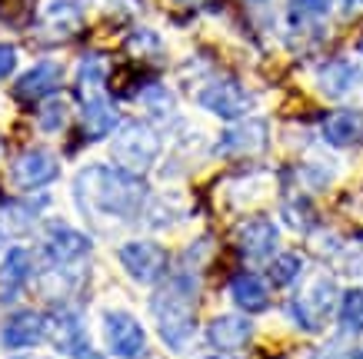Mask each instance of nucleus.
Masks as SVG:
<instances>
[{"label": "nucleus", "instance_id": "f257e3e1", "mask_svg": "<svg viewBox=\"0 0 363 359\" xmlns=\"http://www.w3.org/2000/svg\"><path fill=\"white\" fill-rule=\"evenodd\" d=\"M74 200L87 223H123L137 220L147 207V183L143 173H130L123 166L90 164L74 180Z\"/></svg>", "mask_w": 363, "mask_h": 359}, {"label": "nucleus", "instance_id": "f03ea898", "mask_svg": "<svg viewBox=\"0 0 363 359\" xmlns=\"http://www.w3.org/2000/svg\"><path fill=\"white\" fill-rule=\"evenodd\" d=\"M150 313L164 346L184 353L197 336V273L184 266L164 276L150 296Z\"/></svg>", "mask_w": 363, "mask_h": 359}, {"label": "nucleus", "instance_id": "7ed1b4c3", "mask_svg": "<svg viewBox=\"0 0 363 359\" xmlns=\"http://www.w3.org/2000/svg\"><path fill=\"white\" fill-rule=\"evenodd\" d=\"M337 306H340V293H337L333 276L320 273L310 283H303V290H297V296L290 300L286 309H290V319L303 333H320L330 323V316L337 313Z\"/></svg>", "mask_w": 363, "mask_h": 359}, {"label": "nucleus", "instance_id": "20e7f679", "mask_svg": "<svg viewBox=\"0 0 363 359\" xmlns=\"http://www.w3.org/2000/svg\"><path fill=\"white\" fill-rule=\"evenodd\" d=\"M160 150H164L160 133L150 123H143V120L121 123V130L113 137V164L130 170V173H147L157 164Z\"/></svg>", "mask_w": 363, "mask_h": 359}, {"label": "nucleus", "instance_id": "39448f33", "mask_svg": "<svg viewBox=\"0 0 363 359\" xmlns=\"http://www.w3.org/2000/svg\"><path fill=\"white\" fill-rule=\"evenodd\" d=\"M60 176V160L47 147H27L11 160V183L23 193L44 190Z\"/></svg>", "mask_w": 363, "mask_h": 359}, {"label": "nucleus", "instance_id": "423d86ee", "mask_svg": "<svg viewBox=\"0 0 363 359\" xmlns=\"http://www.w3.org/2000/svg\"><path fill=\"white\" fill-rule=\"evenodd\" d=\"M117 260L127 270V276L140 286H157L167 276V266H170L164 246H157L150 239H130V243H123L121 250H117Z\"/></svg>", "mask_w": 363, "mask_h": 359}, {"label": "nucleus", "instance_id": "0eeeda50", "mask_svg": "<svg viewBox=\"0 0 363 359\" xmlns=\"http://www.w3.org/2000/svg\"><path fill=\"white\" fill-rule=\"evenodd\" d=\"M104 343L117 359H140L147 349V333L133 313L107 309L104 313Z\"/></svg>", "mask_w": 363, "mask_h": 359}, {"label": "nucleus", "instance_id": "6e6552de", "mask_svg": "<svg viewBox=\"0 0 363 359\" xmlns=\"http://www.w3.org/2000/svg\"><path fill=\"white\" fill-rule=\"evenodd\" d=\"M90 250L94 239L67 223H54L44 233V256L50 266H84L90 260Z\"/></svg>", "mask_w": 363, "mask_h": 359}, {"label": "nucleus", "instance_id": "1a4fd4ad", "mask_svg": "<svg viewBox=\"0 0 363 359\" xmlns=\"http://www.w3.org/2000/svg\"><path fill=\"white\" fill-rule=\"evenodd\" d=\"M197 103L220 120H243L253 107V97L250 90H243L237 80H223L220 76V80H210L207 87H200Z\"/></svg>", "mask_w": 363, "mask_h": 359}, {"label": "nucleus", "instance_id": "9d476101", "mask_svg": "<svg viewBox=\"0 0 363 359\" xmlns=\"http://www.w3.org/2000/svg\"><path fill=\"white\" fill-rule=\"evenodd\" d=\"M47 339L57 346V353L64 356H84L87 353V323L77 309L70 306H57L47 316Z\"/></svg>", "mask_w": 363, "mask_h": 359}, {"label": "nucleus", "instance_id": "9b49d317", "mask_svg": "<svg viewBox=\"0 0 363 359\" xmlns=\"http://www.w3.org/2000/svg\"><path fill=\"white\" fill-rule=\"evenodd\" d=\"M47 339V316L37 309H17L0 326V346L4 349H33Z\"/></svg>", "mask_w": 363, "mask_h": 359}, {"label": "nucleus", "instance_id": "f8f14e48", "mask_svg": "<svg viewBox=\"0 0 363 359\" xmlns=\"http://www.w3.org/2000/svg\"><path fill=\"white\" fill-rule=\"evenodd\" d=\"M270 130H267L264 120H240L230 123L217 140V153L220 156H253V153H264Z\"/></svg>", "mask_w": 363, "mask_h": 359}, {"label": "nucleus", "instance_id": "ddd939ff", "mask_svg": "<svg viewBox=\"0 0 363 359\" xmlns=\"http://www.w3.org/2000/svg\"><path fill=\"white\" fill-rule=\"evenodd\" d=\"M277 243H280V229L270 217H250L243 220L240 229H237V246L247 260L264 263L277 253Z\"/></svg>", "mask_w": 363, "mask_h": 359}, {"label": "nucleus", "instance_id": "4468645a", "mask_svg": "<svg viewBox=\"0 0 363 359\" xmlns=\"http://www.w3.org/2000/svg\"><path fill=\"white\" fill-rule=\"evenodd\" d=\"M64 84V67L57 64V60H40V64H33L27 74L13 84V97L17 100H50L60 90Z\"/></svg>", "mask_w": 363, "mask_h": 359}, {"label": "nucleus", "instance_id": "2eb2a0df", "mask_svg": "<svg viewBox=\"0 0 363 359\" xmlns=\"http://www.w3.org/2000/svg\"><path fill=\"white\" fill-rule=\"evenodd\" d=\"M253 339V323L243 313H223L217 319H210L207 326V343L213 353H237Z\"/></svg>", "mask_w": 363, "mask_h": 359}, {"label": "nucleus", "instance_id": "dca6fc26", "mask_svg": "<svg viewBox=\"0 0 363 359\" xmlns=\"http://www.w3.org/2000/svg\"><path fill=\"white\" fill-rule=\"evenodd\" d=\"M113 130H121V113L113 107L107 97H87L84 100V107H80V133H84V140H104V137H111Z\"/></svg>", "mask_w": 363, "mask_h": 359}, {"label": "nucleus", "instance_id": "f3484780", "mask_svg": "<svg viewBox=\"0 0 363 359\" xmlns=\"http://www.w3.org/2000/svg\"><path fill=\"white\" fill-rule=\"evenodd\" d=\"M323 140L337 147V150H350L363 143V113L360 110H333L320 123Z\"/></svg>", "mask_w": 363, "mask_h": 359}, {"label": "nucleus", "instance_id": "a211bd4d", "mask_svg": "<svg viewBox=\"0 0 363 359\" xmlns=\"http://www.w3.org/2000/svg\"><path fill=\"white\" fill-rule=\"evenodd\" d=\"M30 273H33V253L27 250V246L4 250V260H0V286H4L7 293H0V300H13L23 286L30 283Z\"/></svg>", "mask_w": 363, "mask_h": 359}, {"label": "nucleus", "instance_id": "6ab92c4d", "mask_svg": "<svg viewBox=\"0 0 363 359\" xmlns=\"http://www.w3.org/2000/svg\"><path fill=\"white\" fill-rule=\"evenodd\" d=\"M230 300L237 309H243V313H264L267 306H270V286L257 276V273L243 270L237 273L230 280Z\"/></svg>", "mask_w": 363, "mask_h": 359}, {"label": "nucleus", "instance_id": "aec40b11", "mask_svg": "<svg viewBox=\"0 0 363 359\" xmlns=\"http://www.w3.org/2000/svg\"><path fill=\"white\" fill-rule=\"evenodd\" d=\"M50 207V196H37V200H7L0 207V233H27L37 223V217Z\"/></svg>", "mask_w": 363, "mask_h": 359}, {"label": "nucleus", "instance_id": "412c9836", "mask_svg": "<svg viewBox=\"0 0 363 359\" xmlns=\"http://www.w3.org/2000/svg\"><path fill=\"white\" fill-rule=\"evenodd\" d=\"M317 80H320V90H323L327 97H343V93L360 80V70H357L350 60H340V57H337V60L320 67Z\"/></svg>", "mask_w": 363, "mask_h": 359}, {"label": "nucleus", "instance_id": "4be33fe9", "mask_svg": "<svg viewBox=\"0 0 363 359\" xmlns=\"http://www.w3.org/2000/svg\"><path fill=\"white\" fill-rule=\"evenodd\" d=\"M337 323H340V329L350 333V336H360L363 333V286H350V290L340 296Z\"/></svg>", "mask_w": 363, "mask_h": 359}, {"label": "nucleus", "instance_id": "5701e85b", "mask_svg": "<svg viewBox=\"0 0 363 359\" xmlns=\"http://www.w3.org/2000/svg\"><path fill=\"white\" fill-rule=\"evenodd\" d=\"M300 273H303V256L300 253H280V256H274L270 260V266H267V280H270V286H294L300 280Z\"/></svg>", "mask_w": 363, "mask_h": 359}, {"label": "nucleus", "instance_id": "b1692460", "mask_svg": "<svg viewBox=\"0 0 363 359\" xmlns=\"http://www.w3.org/2000/svg\"><path fill=\"white\" fill-rule=\"evenodd\" d=\"M104 80H107V64H104V57L87 54L84 60H80V70H77L80 93H87V97H97L94 90L104 87ZM87 97H80V100H87Z\"/></svg>", "mask_w": 363, "mask_h": 359}, {"label": "nucleus", "instance_id": "393cba45", "mask_svg": "<svg viewBox=\"0 0 363 359\" xmlns=\"http://www.w3.org/2000/svg\"><path fill=\"white\" fill-rule=\"evenodd\" d=\"M47 23L57 27L60 33L74 30V27L80 23V7L74 4V0H54V4L47 7Z\"/></svg>", "mask_w": 363, "mask_h": 359}, {"label": "nucleus", "instance_id": "a878e982", "mask_svg": "<svg viewBox=\"0 0 363 359\" xmlns=\"http://www.w3.org/2000/svg\"><path fill=\"white\" fill-rule=\"evenodd\" d=\"M284 220L300 233H310V227L317 223V213L310 210L307 200H290V203H284Z\"/></svg>", "mask_w": 363, "mask_h": 359}, {"label": "nucleus", "instance_id": "bb28decb", "mask_svg": "<svg viewBox=\"0 0 363 359\" xmlns=\"http://www.w3.org/2000/svg\"><path fill=\"white\" fill-rule=\"evenodd\" d=\"M333 7V0H290V17L297 23H307V21H320L327 17Z\"/></svg>", "mask_w": 363, "mask_h": 359}, {"label": "nucleus", "instance_id": "cd10ccee", "mask_svg": "<svg viewBox=\"0 0 363 359\" xmlns=\"http://www.w3.org/2000/svg\"><path fill=\"white\" fill-rule=\"evenodd\" d=\"M37 120H40V130H47V133L64 130L67 127V103L64 100H57V97H50L44 107H40Z\"/></svg>", "mask_w": 363, "mask_h": 359}, {"label": "nucleus", "instance_id": "c85d7f7f", "mask_svg": "<svg viewBox=\"0 0 363 359\" xmlns=\"http://www.w3.org/2000/svg\"><path fill=\"white\" fill-rule=\"evenodd\" d=\"M17 70V47L13 44H0V80L11 76Z\"/></svg>", "mask_w": 363, "mask_h": 359}, {"label": "nucleus", "instance_id": "c756f323", "mask_svg": "<svg viewBox=\"0 0 363 359\" xmlns=\"http://www.w3.org/2000/svg\"><path fill=\"white\" fill-rule=\"evenodd\" d=\"M343 4H347L350 11H363V0H343Z\"/></svg>", "mask_w": 363, "mask_h": 359}, {"label": "nucleus", "instance_id": "7c9ffc66", "mask_svg": "<svg viewBox=\"0 0 363 359\" xmlns=\"http://www.w3.org/2000/svg\"><path fill=\"white\" fill-rule=\"evenodd\" d=\"M77 359H107V356H100V353H94V349H87L84 356H77Z\"/></svg>", "mask_w": 363, "mask_h": 359}, {"label": "nucleus", "instance_id": "2f4dec72", "mask_svg": "<svg viewBox=\"0 0 363 359\" xmlns=\"http://www.w3.org/2000/svg\"><path fill=\"white\" fill-rule=\"evenodd\" d=\"M13 359H50V356H37V353H23V356H13Z\"/></svg>", "mask_w": 363, "mask_h": 359}, {"label": "nucleus", "instance_id": "473e14b6", "mask_svg": "<svg viewBox=\"0 0 363 359\" xmlns=\"http://www.w3.org/2000/svg\"><path fill=\"white\" fill-rule=\"evenodd\" d=\"M343 359H363V349H353V353H347Z\"/></svg>", "mask_w": 363, "mask_h": 359}, {"label": "nucleus", "instance_id": "72a5a7b5", "mask_svg": "<svg viewBox=\"0 0 363 359\" xmlns=\"http://www.w3.org/2000/svg\"><path fill=\"white\" fill-rule=\"evenodd\" d=\"M203 359H230L227 353H210V356H203Z\"/></svg>", "mask_w": 363, "mask_h": 359}, {"label": "nucleus", "instance_id": "f704fd0d", "mask_svg": "<svg viewBox=\"0 0 363 359\" xmlns=\"http://www.w3.org/2000/svg\"><path fill=\"white\" fill-rule=\"evenodd\" d=\"M357 50H360V54H363V33H360V37H357Z\"/></svg>", "mask_w": 363, "mask_h": 359}]
</instances>
